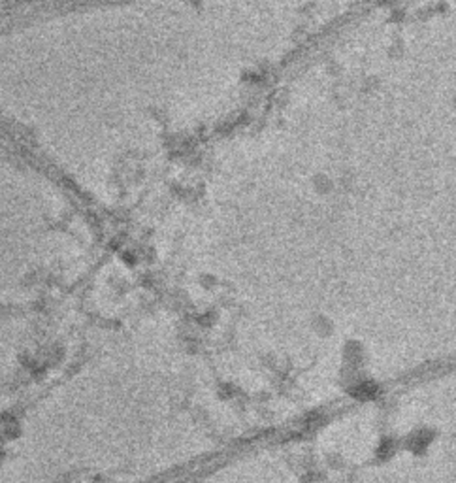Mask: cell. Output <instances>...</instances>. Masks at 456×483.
<instances>
[{
    "label": "cell",
    "instance_id": "obj_1",
    "mask_svg": "<svg viewBox=\"0 0 456 483\" xmlns=\"http://www.w3.org/2000/svg\"><path fill=\"white\" fill-rule=\"evenodd\" d=\"M430 434H432V430H430V428L413 430V432H411V440L407 442L409 449H417V447H424V449H428V447H430V444H432V438H430Z\"/></svg>",
    "mask_w": 456,
    "mask_h": 483
},
{
    "label": "cell",
    "instance_id": "obj_2",
    "mask_svg": "<svg viewBox=\"0 0 456 483\" xmlns=\"http://www.w3.org/2000/svg\"><path fill=\"white\" fill-rule=\"evenodd\" d=\"M313 329L315 331H319L321 336H328V334L332 333V323L326 321V317H319V321L313 323Z\"/></svg>",
    "mask_w": 456,
    "mask_h": 483
}]
</instances>
